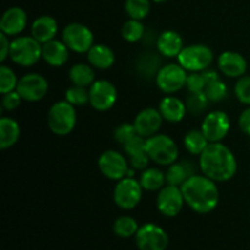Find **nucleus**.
Returning a JSON list of instances; mask_svg holds the SVG:
<instances>
[{
  "label": "nucleus",
  "instance_id": "nucleus-16",
  "mask_svg": "<svg viewBox=\"0 0 250 250\" xmlns=\"http://www.w3.org/2000/svg\"><path fill=\"white\" fill-rule=\"evenodd\" d=\"M163 116H161L159 109L154 107H146L142 111L137 114L134 117L133 125L136 127V131L139 136L144 138H149L155 134H158L159 129L163 125Z\"/></svg>",
  "mask_w": 250,
  "mask_h": 250
},
{
  "label": "nucleus",
  "instance_id": "nucleus-29",
  "mask_svg": "<svg viewBox=\"0 0 250 250\" xmlns=\"http://www.w3.org/2000/svg\"><path fill=\"white\" fill-rule=\"evenodd\" d=\"M183 144H185V148L188 153L199 156L205 150V148L209 146L210 142L204 136L202 129H192V131L187 132V134L185 136Z\"/></svg>",
  "mask_w": 250,
  "mask_h": 250
},
{
  "label": "nucleus",
  "instance_id": "nucleus-15",
  "mask_svg": "<svg viewBox=\"0 0 250 250\" xmlns=\"http://www.w3.org/2000/svg\"><path fill=\"white\" fill-rule=\"evenodd\" d=\"M136 242L139 250H166L168 237L158 225L146 224L139 227L136 233Z\"/></svg>",
  "mask_w": 250,
  "mask_h": 250
},
{
  "label": "nucleus",
  "instance_id": "nucleus-41",
  "mask_svg": "<svg viewBox=\"0 0 250 250\" xmlns=\"http://www.w3.org/2000/svg\"><path fill=\"white\" fill-rule=\"evenodd\" d=\"M21 95L17 93V90H12V92L2 94L1 98V109L6 110V111H12V110L17 109L21 105L22 102Z\"/></svg>",
  "mask_w": 250,
  "mask_h": 250
},
{
  "label": "nucleus",
  "instance_id": "nucleus-42",
  "mask_svg": "<svg viewBox=\"0 0 250 250\" xmlns=\"http://www.w3.org/2000/svg\"><path fill=\"white\" fill-rule=\"evenodd\" d=\"M149 161H150V158H149V155L146 154V153L138 154V155L129 158V164H131L132 168H134V170H146V168H148Z\"/></svg>",
  "mask_w": 250,
  "mask_h": 250
},
{
  "label": "nucleus",
  "instance_id": "nucleus-24",
  "mask_svg": "<svg viewBox=\"0 0 250 250\" xmlns=\"http://www.w3.org/2000/svg\"><path fill=\"white\" fill-rule=\"evenodd\" d=\"M163 66L161 55L159 53H154V51H146V53L141 54L136 61L137 73L142 78L148 81L156 78Z\"/></svg>",
  "mask_w": 250,
  "mask_h": 250
},
{
  "label": "nucleus",
  "instance_id": "nucleus-43",
  "mask_svg": "<svg viewBox=\"0 0 250 250\" xmlns=\"http://www.w3.org/2000/svg\"><path fill=\"white\" fill-rule=\"evenodd\" d=\"M10 45H11L10 37L0 32V61H1V62H4V61L9 58Z\"/></svg>",
  "mask_w": 250,
  "mask_h": 250
},
{
  "label": "nucleus",
  "instance_id": "nucleus-32",
  "mask_svg": "<svg viewBox=\"0 0 250 250\" xmlns=\"http://www.w3.org/2000/svg\"><path fill=\"white\" fill-rule=\"evenodd\" d=\"M125 10L129 19L142 21L150 12V0H126Z\"/></svg>",
  "mask_w": 250,
  "mask_h": 250
},
{
  "label": "nucleus",
  "instance_id": "nucleus-4",
  "mask_svg": "<svg viewBox=\"0 0 250 250\" xmlns=\"http://www.w3.org/2000/svg\"><path fill=\"white\" fill-rule=\"evenodd\" d=\"M9 58L16 65L32 67L42 59V43L32 36L15 37L10 45Z\"/></svg>",
  "mask_w": 250,
  "mask_h": 250
},
{
  "label": "nucleus",
  "instance_id": "nucleus-25",
  "mask_svg": "<svg viewBox=\"0 0 250 250\" xmlns=\"http://www.w3.org/2000/svg\"><path fill=\"white\" fill-rule=\"evenodd\" d=\"M89 65L98 70H109L116 60L114 50L105 44H94L87 53Z\"/></svg>",
  "mask_w": 250,
  "mask_h": 250
},
{
  "label": "nucleus",
  "instance_id": "nucleus-22",
  "mask_svg": "<svg viewBox=\"0 0 250 250\" xmlns=\"http://www.w3.org/2000/svg\"><path fill=\"white\" fill-rule=\"evenodd\" d=\"M158 109L163 119L171 124H178L182 121L187 112L186 103L173 95H167V97L163 98Z\"/></svg>",
  "mask_w": 250,
  "mask_h": 250
},
{
  "label": "nucleus",
  "instance_id": "nucleus-45",
  "mask_svg": "<svg viewBox=\"0 0 250 250\" xmlns=\"http://www.w3.org/2000/svg\"><path fill=\"white\" fill-rule=\"evenodd\" d=\"M154 2H158V4H161V2H165L166 0H153Z\"/></svg>",
  "mask_w": 250,
  "mask_h": 250
},
{
  "label": "nucleus",
  "instance_id": "nucleus-6",
  "mask_svg": "<svg viewBox=\"0 0 250 250\" xmlns=\"http://www.w3.org/2000/svg\"><path fill=\"white\" fill-rule=\"evenodd\" d=\"M177 60L186 71L203 72L214 61V51L205 44H192L183 48Z\"/></svg>",
  "mask_w": 250,
  "mask_h": 250
},
{
  "label": "nucleus",
  "instance_id": "nucleus-14",
  "mask_svg": "<svg viewBox=\"0 0 250 250\" xmlns=\"http://www.w3.org/2000/svg\"><path fill=\"white\" fill-rule=\"evenodd\" d=\"M185 203L182 190L177 186L166 185L159 190L156 197V208L166 217L177 216L182 211Z\"/></svg>",
  "mask_w": 250,
  "mask_h": 250
},
{
  "label": "nucleus",
  "instance_id": "nucleus-30",
  "mask_svg": "<svg viewBox=\"0 0 250 250\" xmlns=\"http://www.w3.org/2000/svg\"><path fill=\"white\" fill-rule=\"evenodd\" d=\"M146 32V27L142 23V21L129 19L122 24L121 36L128 43H136V42L143 39Z\"/></svg>",
  "mask_w": 250,
  "mask_h": 250
},
{
  "label": "nucleus",
  "instance_id": "nucleus-27",
  "mask_svg": "<svg viewBox=\"0 0 250 250\" xmlns=\"http://www.w3.org/2000/svg\"><path fill=\"white\" fill-rule=\"evenodd\" d=\"M68 78L73 85L87 88L95 82V72L89 63H75L68 71Z\"/></svg>",
  "mask_w": 250,
  "mask_h": 250
},
{
  "label": "nucleus",
  "instance_id": "nucleus-12",
  "mask_svg": "<svg viewBox=\"0 0 250 250\" xmlns=\"http://www.w3.org/2000/svg\"><path fill=\"white\" fill-rule=\"evenodd\" d=\"M117 102V89L110 81L98 80L89 87V105L97 111H107Z\"/></svg>",
  "mask_w": 250,
  "mask_h": 250
},
{
  "label": "nucleus",
  "instance_id": "nucleus-28",
  "mask_svg": "<svg viewBox=\"0 0 250 250\" xmlns=\"http://www.w3.org/2000/svg\"><path fill=\"white\" fill-rule=\"evenodd\" d=\"M142 187L148 192H156L167 185L166 182V173L158 167H148L142 171L139 177Z\"/></svg>",
  "mask_w": 250,
  "mask_h": 250
},
{
  "label": "nucleus",
  "instance_id": "nucleus-20",
  "mask_svg": "<svg viewBox=\"0 0 250 250\" xmlns=\"http://www.w3.org/2000/svg\"><path fill=\"white\" fill-rule=\"evenodd\" d=\"M156 49L161 56L167 59L178 58L181 51L185 48L183 38L178 32L168 29L160 33L156 39Z\"/></svg>",
  "mask_w": 250,
  "mask_h": 250
},
{
  "label": "nucleus",
  "instance_id": "nucleus-36",
  "mask_svg": "<svg viewBox=\"0 0 250 250\" xmlns=\"http://www.w3.org/2000/svg\"><path fill=\"white\" fill-rule=\"evenodd\" d=\"M17 84H19V80L14 70L6 65L0 66V93L6 94L12 90H16Z\"/></svg>",
  "mask_w": 250,
  "mask_h": 250
},
{
  "label": "nucleus",
  "instance_id": "nucleus-7",
  "mask_svg": "<svg viewBox=\"0 0 250 250\" xmlns=\"http://www.w3.org/2000/svg\"><path fill=\"white\" fill-rule=\"evenodd\" d=\"M112 197L115 204L120 209L132 210L141 203L143 197V187L136 178L125 177L117 181Z\"/></svg>",
  "mask_w": 250,
  "mask_h": 250
},
{
  "label": "nucleus",
  "instance_id": "nucleus-26",
  "mask_svg": "<svg viewBox=\"0 0 250 250\" xmlns=\"http://www.w3.org/2000/svg\"><path fill=\"white\" fill-rule=\"evenodd\" d=\"M21 128L16 120L4 116L0 119V149L6 150L19 142Z\"/></svg>",
  "mask_w": 250,
  "mask_h": 250
},
{
  "label": "nucleus",
  "instance_id": "nucleus-38",
  "mask_svg": "<svg viewBox=\"0 0 250 250\" xmlns=\"http://www.w3.org/2000/svg\"><path fill=\"white\" fill-rule=\"evenodd\" d=\"M146 138L137 134V136H134L133 138L129 139V141L127 142V143H125L122 146H124V150L125 153L127 154V156H128V158H132V156H136L138 155V154L146 153Z\"/></svg>",
  "mask_w": 250,
  "mask_h": 250
},
{
  "label": "nucleus",
  "instance_id": "nucleus-35",
  "mask_svg": "<svg viewBox=\"0 0 250 250\" xmlns=\"http://www.w3.org/2000/svg\"><path fill=\"white\" fill-rule=\"evenodd\" d=\"M65 100L73 106H84L89 104V89L80 85H72L66 90Z\"/></svg>",
  "mask_w": 250,
  "mask_h": 250
},
{
  "label": "nucleus",
  "instance_id": "nucleus-34",
  "mask_svg": "<svg viewBox=\"0 0 250 250\" xmlns=\"http://www.w3.org/2000/svg\"><path fill=\"white\" fill-rule=\"evenodd\" d=\"M205 94L209 98L210 103H220L224 99H226L227 95H229V89H227V85L221 78H217V80L209 82L205 88Z\"/></svg>",
  "mask_w": 250,
  "mask_h": 250
},
{
  "label": "nucleus",
  "instance_id": "nucleus-5",
  "mask_svg": "<svg viewBox=\"0 0 250 250\" xmlns=\"http://www.w3.org/2000/svg\"><path fill=\"white\" fill-rule=\"evenodd\" d=\"M146 154L160 166H170L178 159V146L167 134H155L146 138Z\"/></svg>",
  "mask_w": 250,
  "mask_h": 250
},
{
  "label": "nucleus",
  "instance_id": "nucleus-18",
  "mask_svg": "<svg viewBox=\"0 0 250 250\" xmlns=\"http://www.w3.org/2000/svg\"><path fill=\"white\" fill-rule=\"evenodd\" d=\"M27 22L28 17L22 7H9L0 20V32L9 37H16L24 31Z\"/></svg>",
  "mask_w": 250,
  "mask_h": 250
},
{
  "label": "nucleus",
  "instance_id": "nucleus-9",
  "mask_svg": "<svg viewBox=\"0 0 250 250\" xmlns=\"http://www.w3.org/2000/svg\"><path fill=\"white\" fill-rule=\"evenodd\" d=\"M188 73L180 63L164 65L156 76V85L165 94H175L180 92L187 83Z\"/></svg>",
  "mask_w": 250,
  "mask_h": 250
},
{
  "label": "nucleus",
  "instance_id": "nucleus-10",
  "mask_svg": "<svg viewBox=\"0 0 250 250\" xmlns=\"http://www.w3.org/2000/svg\"><path fill=\"white\" fill-rule=\"evenodd\" d=\"M16 90L24 102L36 103L48 94L49 83L41 73H27L19 80Z\"/></svg>",
  "mask_w": 250,
  "mask_h": 250
},
{
  "label": "nucleus",
  "instance_id": "nucleus-19",
  "mask_svg": "<svg viewBox=\"0 0 250 250\" xmlns=\"http://www.w3.org/2000/svg\"><path fill=\"white\" fill-rule=\"evenodd\" d=\"M42 59L51 67H62L70 59V49L63 41L51 39L42 44Z\"/></svg>",
  "mask_w": 250,
  "mask_h": 250
},
{
  "label": "nucleus",
  "instance_id": "nucleus-3",
  "mask_svg": "<svg viewBox=\"0 0 250 250\" xmlns=\"http://www.w3.org/2000/svg\"><path fill=\"white\" fill-rule=\"evenodd\" d=\"M48 127L56 136H67L75 129L77 124V112L76 106L67 102L60 100L54 103L48 111L46 116Z\"/></svg>",
  "mask_w": 250,
  "mask_h": 250
},
{
  "label": "nucleus",
  "instance_id": "nucleus-44",
  "mask_svg": "<svg viewBox=\"0 0 250 250\" xmlns=\"http://www.w3.org/2000/svg\"><path fill=\"white\" fill-rule=\"evenodd\" d=\"M238 125L239 128H241V131L243 132V133L250 136V106L244 109L243 111H242V114L239 115Z\"/></svg>",
  "mask_w": 250,
  "mask_h": 250
},
{
  "label": "nucleus",
  "instance_id": "nucleus-13",
  "mask_svg": "<svg viewBox=\"0 0 250 250\" xmlns=\"http://www.w3.org/2000/svg\"><path fill=\"white\" fill-rule=\"evenodd\" d=\"M231 128V120L229 115L221 110L209 112L202 122V132L210 143H217L225 139Z\"/></svg>",
  "mask_w": 250,
  "mask_h": 250
},
{
  "label": "nucleus",
  "instance_id": "nucleus-17",
  "mask_svg": "<svg viewBox=\"0 0 250 250\" xmlns=\"http://www.w3.org/2000/svg\"><path fill=\"white\" fill-rule=\"evenodd\" d=\"M217 67L222 75L229 78H241L246 75L248 62L241 53L227 50L217 58Z\"/></svg>",
  "mask_w": 250,
  "mask_h": 250
},
{
  "label": "nucleus",
  "instance_id": "nucleus-1",
  "mask_svg": "<svg viewBox=\"0 0 250 250\" xmlns=\"http://www.w3.org/2000/svg\"><path fill=\"white\" fill-rule=\"evenodd\" d=\"M238 164L231 149L221 142L210 143L199 155V170L215 182H227L237 173Z\"/></svg>",
  "mask_w": 250,
  "mask_h": 250
},
{
  "label": "nucleus",
  "instance_id": "nucleus-31",
  "mask_svg": "<svg viewBox=\"0 0 250 250\" xmlns=\"http://www.w3.org/2000/svg\"><path fill=\"white\" fill-rule=\"evenodd\" d=\"M209 104L210 100L205 94V92L189 93L187 100H186L187 111L189 114L194 115V116H199V115L204 114L208 107H209Z\"/></svg>",
  "mask_w": 250,
  "mask_h": 250
},
{
  "label": "nucleus",
  "instance_id": "nucleus-21",
  "mask_svg": "<svg viewBox=\"0 0 250 250\" xmlns=\"http://www.w3.org/2000/svg\"><path fill=\"white\" fill-rule=\"evenodd\" d=\"M58 31V21L54 17L49 16V15H43V16L37 17L32 22L31 36L42 44L46 43V42L51 41V39H55Z\"/></svg>",
  "mask_w": 250,
  "mask_h": 250
},
{
  "label": "nucleus",
  "instance_id": "nucleus-40",
  "mask_svg": "<svg viewBox=\"0 0 250 250\" xmlns=\"http://www.w3.org/2000/svg\"><path fill=\"white\" fill-rule=\"evenodd\" d=\"M207 84V80H205L203 72H190L187 77L186 87L189 90V93H199L204 92Z\"/></svg>",
  "mask_w": 250,
  "mask_h": 250
},
{
  "label": "nucleus",
  "instance_id": "nucleus-37",
  "mask_svg": "<svg viewBox=\"0 0 250 250\" xmlns=\"http://www.w3.org/2000/svg\"><path fill=\"white\" fill-rule=\"evenodd\" d=\"M234 95L239 103L250 106V76H242L234 85Z\"/></svg>",
  "mask_w": 250,
  "mask_h": 250
},
{
  "label": "nucleus",
  "instance_id": "nucleus-2",
  "mask_svg": "<svg viewBox=\"0 0 250 250\" xmlns=\"http://www.w3.org/2000/svg\"><path fill=\"white\" fill-rule=\"evenodd\" d=\"M185 202L198 214H209L219 205L220 193L215 181L205 175L192 176L181 186Z\"/></svg>",
  "mask_w": 250,
  "mask_h": 250
},
{
  "label": "nucleus",
  "instance_id": "nucleus-39",
  "mask_svg": "<svg viewBox=\"0 0 250 250\" xmlns=\"http://www.w3.org/2000/svg\"><path fill=\"white\" fill-rule=\"evenodd\" d=\"M136 127L133 124H128V122H124L120 126H117L114 131V138L115 141L119 142L120 144L124 146L125 143L129 141V139L133 138L134 136H137Z\"/></svg>",
  "mask_w": 250,
  "mask_h": 250
},
{
  "label": "nucleus",
  "instance_id": "nucleus-23",
  "mask_svg": "<svg viewBox=\"0 0 250 250\" xmlns=\"http://www.w3.org/2000/svg\"><path fill=\"white\" fill-rule=\"evenodd\" d=\"M194 175H197V166L193 161H176L171 164L166 171V182L167 185L181 187L186 181Z\"/></svg>",
  "mask_w": 250,
  "mask_h": 250
},
{
  "label": "nucleus",
  "instance_id": "nucleus-8",
  "mask_svg": "<svg viewBox=\"0 0 250 250\" xmlns=\"http://www.w3.org/2000/svg\"><path fill=\"white\" fill-rule=\"evenodd\" d=\"M62 41L70 50L78 54H87L94 45L93 32L78 22H72L62 29Z\"/></svg>",
  "mask_w": 250,
  "mask_h": 250
},
{
  "label": "nucleus",
  "instance_id": "nucleus-33",
  "mask_svg": "<svg viewBox=\"0 0 250 250\" xmlns=\"http://www.w3.org/2000/svg\"><path fill=\"white\" fill-rule=\"evenodd\" d=\"M139 227L136 220L131 216H121L115 220L114 232L121 238H128L138 232Z\"/></svg>",
  "mask_w": 250,
  "mask_h": 250
},
{
  "label": "nucleus",
  "instance_id": "nucleus-11",
  "mask_svg": "<svg viewBox=\"0 0 250 250\" xmlns=\"http://www.w3.org/2000/svg\"><path fill=\"white\" fill-rule=\"evenodd\" d=\"M98 167L103 176L111 181H120L129 170L126 156L117 150H105L98 159Z\"/></svg>",
  "mask_w": 250,
  "mask_h": 250
}]
</instances>
